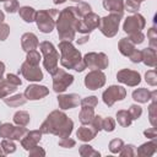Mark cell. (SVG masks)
Listing matches in <instances>:
<instances>
[{
  "mask_svg": "<svg viewBox=\"0 0 157 157\" xmlns=\"http://www.w3.org/2000/svg\"><path fill=\"white\" fill-rule=\"evenodd\" d=\"M74 129V121L61 110H53L42 123L39 130L42 134H53L55 136L69 137Z\"/></svg>",
  "mask_w": 157,
  "mask_h": 157,
  "instance_id": "cell-1",
  "label": "cell"
},
{
  "mask_svg": "<svg viewBox=\"0 0 157 157\" xmlns=\"http://www.w3.org/2000/svg\"><path fill=\"white\" fill-rule=\"evenodd\" d=\"M81 16L76 9V6H69L61 10L55 21V27L58 31V36L61 40H74L76 36V26L80 21Z\"/></svg>",
  "mask_w": 157,
  "mask_h": 157,
  "instance_id": "cell-2",
  "label": "cell"
},
{
  "mask_svg": "<svg viewBox=\"0 0 157 157\" xmlns=\"http://www.w3.org/2000/svg\"><path fill=\"white\" fill-rule=\"evenodd\" d=\"M59 50H60V64L65 69H72L77 72H81L86 69V65L83 63L82 55L78 49H76L71 42L69 40H61L59 43Z\"/></svg>",
  "mask_w": 157,
  "mask_h": 157,
  "instance_id": "cell-3",
  "label": "cell"
},
{
  "mask_svg": "<svg viewBox=\"0 0 157 157\" xmlns=\"http://www.w3.org/2000/svg\"><path fill=\"white\" fill-rule=\"evenodd\" d=\"M39 49L44 56L43 59V65H44V69L50 74L53 75L56 70H58V63H59V53L56 52L55 47L53 45V43L48 42V40H44L42 43H39Z\"/></svg>",
  "mask_w": 157,
  "mask_h": 157,
  "instance_id": "cell-4",
  "label": "cell"
},
{
  "mask_svg": "<svg viewBox=\"0 0 157 157\" xmlns=\"http://www.w3.org/2000/svg\"><path fill=\"white\" fill-rule=\"evenodd\" d=\"M59 15V11L55 9L40 10L36 13V23L38 29L42 33H50L55 27V17Z\"/></svg>",
  "mask_w": 157,
  "mask_h": 157,
  "instance_id": "cell-5",
  "label": "cell"
},
{
  "mask_svg": "<svg viewBox=\"0 0 157 157\" xmlns=\"http://www.w3.org/2000/svg\"><path fill=\"white\" fill-rule=\"evenodd\" d=\"M121 15L119 13H113L110 12L108 16H104L99 20V31L108 38L114 37L118 33L119 29V25H120V20H121Z\"/></svg>",
  "mask_w": 157,
  "mask_h": 157,
  "instance_id": "cell-6",
  "label": "cell"
},
{
  "mask_svg": "<svg viewBox=\"0 0 157 157\" xmlns=\"http://www.w3.org/2000/svg\"><path fill=\"white\" fill-rule=\"evenodd\" d=\"M83 63L86 67L92 69V70H104L109 65V59L104 53H87L85 56H82Z\"/></svg>",
  "mask_w": 157,
  "mask_h": 157,
  "instance_id": "cell-7",
  "label": "cell"
},
{
  "mask_svg": "<svg viewBox=\"0 0 157 157\" xmlns=\"http://www.w3.org/2000/svg\"><path fill=\"white\" fill-rule=\"evenodd\" d=\"M53 77V90L56 93H63L66 91V88L74 82V76L69 72H66L64 69H59L52 75Z\"/></svg>",
  "mask_w": 157,
  "mask_h": 157,
  "instance_id": "cell-8",
  "label": "cell"
},
{
  "mask_svg": "<svg viewBox=\"0 0 157 157\" xmlns=\"http://www.w3.org/2000/svg\"><path fill=\"white\" fill-rule=\"evenodd\" d=\"M99 20L101 17L94 13V12H88L87 15L82 16L76 26V32H80L82 34H88L93 29H96L99 26Z\"/></svg>",
  "mask_w": 157,
  "mask_h": 157,
  "instance_id": "cell-9",
  "label": "cell"
},
{
  "mask_svg": "<svg viewBox=\"0 0 157 157\" xmlns=\"http://www.w3.org/2000/svg\"><path fill=\"white\" fill-rule=\"evenodd\" d=\"M126 97V90L123 86H118V85H112L109 86L103 93H102V98L103 102L108 105L112 107L115 102L118 101H123Z\"/></svg>",
  "mask_w": 157,
  "mask_h": 157,
  "instance_id": "cell-10",
  "label": "cell"
},
{
  "mask_svg": "<svg viewBox=\"0 0 157 157\" xmlns=\"http://www.w3.org/2000/svg\"><path fill=\"white\" fill-rule=\"evenodd\" d=\"M146 26V20L142 15L140 13H135L132 16H129L125 18L124 23H123V29L125 33L130 34V33H134V32H139V31H142Z\"/></svg>",
  "mask_w": 157,
  "mask_h": 157,
  "instance_id": "cell-11",
  "label": "cell"
},
{
  "mask_svg": "<svg viewBox=\"0 0 157 157\" xmlns=\"http://www.w3.org/2000/svg\"><path fill=\"white\" fill-rule=\"evenodd\" d=\"M105 85V75L102 70H91L85 76V86L88 90H98Z\"/></svg>",
  "mask_w": 157,
  "mask_h": 157,
  "instance_id": "cell-12",
  "label": "cell"
},
{
  "mask_svg": "<svg viewBox=\"0 0 157 157\" xmlns=\"http://www.w3.org/2000/svg\"><path fill=\"white\" fill-rule=\"evenodd\" d=\"M117 80L126 86L130 87H135L141 82V76L137 71L135 70H130V69H123L120 71H118L117 74Z\"/></svg>",
  "mask_w": 157,
  "mask_h": 157,
  "instance_id": "cell-13",
  "label": "cell"
},
{
  "mask_svg": "<svg viewBox=\"0 0 157 157\" xmlns=\"http://www.w3.org/2000/svg\"><path fill=\"white\" fill-rule=\"evenodd\" d=\"M20 72L27 81H31V82H37V81L43 80V72H42L40 67L38 65H31L27 61H25L21 65Z\"/></svg>",
  "mask_w": 157,
  "mask_h": 157,
  "instance_id": "cell-14",
  "label": "cell"
},
{
  "mask_svg": "<svg viewBox=\"0 0 157 157\" xmlns=\"http://www.w3.org/2000/svg\"><path fill=\"white\" fill-rule=\"evenodd\" d=\"M25 97L27 98V101H38L44 98L45 96L49 94V90L45 86H40V85H29L26 90H25Z\"/></svg>",
  "mask_w": 157,
  "mask_h": 157,
  "instance_id": "cell-15",
  "label": "cell"
},
{
  "mask_svg": "<svg viewBox=\"0 0 157 157\" xmlns=\"http://www.w3.org/2000/svg\"><path fill=\"white\" fill-rule=\"evenodd\" d=\"M80 96L76 93H69V94H61L59 93L58 96V104L60 109H71L75 108L80 104Z\"/></svg>",
  "mask_w": 157,
  "mask_h": 157,
  "instance_id": "cell-16",
  "label": "cell"
},
{
  "mask_svg": "<svg viewBox=\"0 0 157 157\" xmlns=\"http://www.w3.org/2000/svg\"><path fill=\"white\" fill-rule=\"evenodd\" d=\"M42 131L40 130H32V131H27V134L21 139V146L26 150L29 151L32 147H34L36 145L39 144L40 139H42Z\"/></svg>",
  "mask_w": 157,
  "mask_h": 157,
  "instance_id": "cell-17",
  "label": "cell"
},
{
  "mask_svg": "<svg viewBox=\"0 0 157 157\" xmlns=\"http://www.w3.org/2000/svg\"><path fill=\"white\" fill-rule=\"evenodd\" d=\"M38 45H39V42H38V38H37V36L34 33L27 32V33L22 34V37H21V47L26 53L29 52V50L37 49Z\"/></svg>",
  "mask_w": 157,
  "mask_h": 157,
  "instance_id": "cell-18",
  "label": "cell"
},
{
  "mask_svg": "<svg viewBox=\"0 0 157 157\" xmlns=\"http://www.w3.org/2000/svg\"><path fill=\"white\" fill-rule=\"evenodd\" d=\"M156 151H157V139H152V141L142 144L137 148L136 155L140 157H150V156L155 155Z\"/></svg>",
  "mask_w": 157,
  "mask_h": 157,
  "instance_id": "cell-19",
  "label": "cell"
},
{
  "mask_svg": "<svg viewBox=\"0 0 157 157\" xmlns=\"http://www.w3.org/2000/svg\"><path fill=\"white\" fill-rule=\"evenodd\" d=\"M103 7L113 13L124 15V1L123 0H103Z\"/></svg>",
  "mask_w": 157,
  "mask_h": 157,
  "instance_id": "cell-20",
  "label": "cell"
},
{
  "mask_svg": "<svg viewBox=\"0 0 157 157\" xmlns=\"http://www.w3.org/2000/svg\"><path fill=\"white\" fill-rule=\"evenodd\" d=\"M141 55H142L141 61L146 66H151V67L156 66V61H157L156 49H153V48H145V49L141 50Z\"/></svg>",
  "mask_w": 157,
  "mask_h": 157,
  "instance_id": "cell-21",
  "label": "cell"
},
{
  "mask_svg": "<svg viewBox=\"0 0 157 157\" xmlns=\"http://www.w3.org/2000/svg\"><path fill=\"white\" fill-rule=\"evenodd\" d=\"M97 134H98V132L94 131L90 125H88V126L82 125V126H80L78 130L76 131V136L78 137V140H81V141H83V142H88V141L93 140Z\"/></svg>",
  "mask_w": 157,
  "mask_h": 157,
  "instance_id": "cell-22",
  "label": "cell"
},
{
  "mask_svg": "<svg viewBox=\"0 0 157 157\" xmlns=\"http://www.w3.org/2000/svg\"><path fill=\"white\" fill-rule=\"evenodd\" d=\"M36 13H37V11L31 6H22V7L18 9L20 17L27 23H31L36 20Z\"/></svg>",
  "mask_w": 157,
  "mask_h": 157,
  "instance_id": "cell-23",
  "label": "cell"
},
{
  "mask_svg": "<svg viewBox=\"0 0 157 157\" xmlns=\"http://www.w3.org/2000/svg\"><path fill=\"white\" fill-rule=\"evenodd\" d=\"M4 102H5L6 105L16 108V107L23 105V104L27 102V98L25 97V94L18 93V94H15V96H10V97L7 96V97H5V98H4Z\"/></svg>",
  "mask_w": 157,
  "mask_h": 157,
  "instance_id": "cell-24",
  "label": "cell"
},
{
  "mask_svg": "<svg viewBox=\"0 0 157 157\" xmlns=\"http://www.w3.org/2000/svg\"><path fill=\"white\" fill-rule=\"evenodd\" d=\"M118 49L124 56H130L135 50V44H132L128 38H121L118 43Z\"/></svg>",
  "mask_w": 157,
  "mask_h": 157,
  "instance_id": "cell-25",
  "label": "cell"
},
{
  "mask_svg": "<svg viewBox=\"0 0 157 157\" xmlns=\"http://www.w3.org/2000/svg\"><path fill=\"white\" fill-rule=\"evenodd\" d=\"M132 99L139 103H147L151 99V91L147 88H137L132 92Z\"/></svg>",
  "mask_w": 157,
  "mask_h": 157,
  "instance_id": "cell-26",
  "label": "cell"
},
{
  "mask_svg": "<svg viewBox=\"0 0 157 157\" xmlns=\"http://www.w3.org/2000/svg\"><path fill=\"white\" fill-rule=\"evenodd\" d=\"M16 90H17V86L10 83L6 78H5V80H4V78L0 80V98L4 99L5 97H7V96H10L11 93H13Z\"/></svg>",
  "mask_w": 157,
  "mask_h": 157,
  "instance_id": "cell-27",
  "label": "cell"
},
{
  "mask_svg": "<svg viewBox=\"0 0 157 157\" xmlns=\"http://www.w3.org/2000/svg\"><path fill=\"white\" fill-rule=\"evenodd\" d=\"M94 117V108H86V107H82L80 114H78V119L81 121L82 125H88L92 119Z\"/></svg>",
  "mask_w": 157,
  "mask_h": 157,
  "instance_id": "cell-28",
  "label": "cell"
},
{
  "mask_svg": "<svg viewBox=\"0 0 157 157\" xmlns=\"http://www.w3.org/2000/svg\"><path fill=\"white\" fill-rule=\"evenodd\" d=\"M29 121H31V118H29V114L26 110H17L13 114V123L16 125L27 126L29 124Z\"/></svg>",
  "mask_w": 157,
  "mask_h": 157,
  "instance_id": "cell-29",
  "label": "cell"
},
{
  "mask_svg": "<svg viewBox=\"0 0 157 157\" xmlns=\"http://www.w3.org/2000/svg\"><path fill=\"white\" fill-rule=\"evenodd\" d=\"M115 117H117L118 124H119L120 126H123V128H128V126L131 124V121H132V119H131L129 112H128V110H124V109L118 110Z\"/></svg>",
  "mask_w": 157,
  "mask_h": 157,
  "instance_id": "cell-30",
  "label": "cell"
},
{
  "mask_svg": "<svg viewBox=\"0 0 157 157\" xmlns=\"http://www.w3.org/2000/svg\"><path fill=\"white\" fill-rule=\"evenodd\" d=\"M78 153L82 157H99L101 156V153L90 145H81L78 148Z\"/></svg>",
  "mask_w": 157,
  "mask_h": 157,
  "instance_id": "cell-31",
  "label": "cell"
},
{
  "mask_svg": "<svg viewBox=\"0 0 157 157\" xmlns=\"http://www.w3.org/2000/svg\"><path fill=\"white\" fill-rule=\"evenodd\" d=\"M27 129H26V126H20V125H17V126H15L13 128V130H12V132H11V135H10V140H18V141H21V139L27 134Z\"/></svg>",
  "mask_w": 157,
  "mask_h": 157,
  "instance_id": "cell-32",
  "label": "cell"
},
{
  "mask_svg": "<svg viewBox=\"0 0 157 157\" xmlns=\"http://www.w3.org/2000/svg\"><path fill=\"white\" fill-rule=\"evenodd\" d=\"M1 147L5 152V155H10L16 151V145H15L13 140H10V139H4L1 141Z\"/></svg>",
  "mask_w": 157,
  "mask_h": 157,
  "instance_id": "cell-33",
  "label": "cell"
},
{
  "mask_svg": "<svg viewBox=\"0 0 157 157\" xmlns=\"http://www.w3.org/2000/svg\"><path fill=\"white\" fill-rule=\"evenodd\" d=\"M26 61H27L28 64H31V65H39V61H40V55H39V53H38L36 49L27 52Z\"/></svg>",
  "mask_w": 157,
  "mask_h": 157,
  "instance_id": "cell-34",
  "label": "cell"
},
{
  "mask_svg": "<svg viewBox=\"0 0 157 157\" xmlns=\"http://www.w3.org/2000/svg\"><path fill=\"white\" fill-rule=\"evenodd\" d=\"M147 39H148V43L151 45L150 48L157 49V29L155 27L148 28V31H147Z\"/></svg>",
  "mask_w": 157,
  "mask_h": 157,
  "instance_id": "cell-35",
  "label": "cell"
},
{
  "mask_svg": "<svg viewBox=\"0 0 157 157\" xmlns=\"http://www.w3.org/2000/svg\"><path fill=\"white\" fill-rule=\"evenodd\" d=\"M80 104L86 108H96L98 104V99L96 96H88V97H85L83 99H81Z\"/></svg>",
  "mask_w": 157,
  "mask_h": 157,
  "instance_id": "cell-36",
  "label": "cell"
},
{
  "mask_svg": "<svg viewBox=\"0 0 157 157\" xmlns=\"http://www.w3.org/2000/svg\"><path fill=\"white\" fill-rule=\"evenodd\" d=\"M119 155H120L121 157H134V156H136V148H135V146L131 145V144L124 145L123 148L120 150Z\"/></svg>",
  "mask_w": 157,
  "mask_h": 157,
  "instance_id": "cell-37",
  "label": "cell"
},
{
  "mask_svg": "<svg viewBox=\"0 0 157 157\" xmlns=\"http://www.w3.org/2000/svg\"><path fill=\"white\" fill-rule=\"evenodd\" d=\"M128 39L132 43V44H141L144 40H145V34L142 33V31H139V32H134V33H130L128 34Z\"/></svg>",
  "mask_w": 157,
  "mask_h": 157,
  "instance_id": "cell-38",
  "label": "cell"
},
{
  "mask_svg": "<svg viewBox=\"0 0 157 157\" xmlns=\"http://www.w3.org/2000/svg\"><path fill=\"white\" fill-rule=\"evenodd\" d=\"M123 146H124V141L121 139H113L109 142V151L112 153H119Z\"/></svg>",
  "mask_w": 157,
  "mask_h": 157,
  "instance_id": "cell-39",
  "label": "cell"
},
{
  "mask_svg": "<svg viewBox=\"0 0 157 157\" xmlns=\"http://www.w3.org/2000/svg\"><path fill=\"white\" fill-rule=\"evenodd\" d=\"M13 125L12 124H10V123H4V124H1L0 125V137H2V139H9L10 137V135H11V132H12V130H13Z\"/></svg>",
  "mask_w": 157,
  "mask_h": 157,
  "instance_id": "cell-40",
  "label": "cell"
},
{
  "mask_svg": "<svg viewBox=\"0 0 157 157\" xmlns=\"http://www.w3.org/2000/svg\"><path fill=\"white\" fill-rule=\"evenodd\" d=\"M157 101H152V103L148 107V118L152 126H156V118H157Z\"/></svg>",
  "mask_w": 157,
  "mask_h": 157,
  "instance_id": "cell-41",
  "label": "cell"
},
{
  "mask_svg": "<svg viewBox=\"0 0 157 157\" xmlns=\"http://www.w3.org/2000/svg\"><path fill=\"white\" fill-rule=\"evenodd\" d=\"M124 10H126L128 12H131V13H136L140 10V2H137L135 0H126L124 2Z\"/></svg>",
  "mask_w": 157,
  "mask_h": 157,
  "instance_id": "cell-42",
  "label": "cell"
},
{
  "mask_svg": "<svg viewBox=\"0 0 157 157\" xmlns=\"http://www.w3.org/2000/svg\"><path fill=\"white\" fill-rule=\"evenodd\" d=\"M102 129L105 130L107 132H112L114 129H115V120L110 117H107L103 119L102 121Z\"/></svg>",
  "mask_w": 157,
  "mask_h": 157,
  "instance_id": "cell-43",
  "label": "cell"
},
{
  "mask_svg": "<svg viewBox=\"0 0 157 157\" xmlns=\"http://www.w3.org/2000/svg\"><path fill=\"white\" fill-rule=\"evenodd\" d=\"M128 112H129L131 119H132V120H136V119H139V118L141 117V114H142V108H141L140 105H137V104H131Z\"/></svg>",
  "mask_w": 157,
  "mask_h": 157,
  "instance_id": "cell-44",
  "label": "cell"
},
{
  "mask_svg": "<svg viewBox=\"0 0 157 157\" xmlns=\"http://www.w3.org/2000/svg\"><path fill=\"white\" fill-rule=\"evenodd\" d=\"M4 9H5L9 13H13V12L18 11V9H20V4H18L17 0H9V1L5 2Z\"/></svg>",
  "mask_w": 157,
  "mask_h": 157,
  "instance_id": "cell-45",
  "label": "cell"
},
{
  "mask_svg": "<svg viewBox=\"0 0 157 157\" xmlns=\"http://www.w3.org/2000/svg\"><path fill=\"white\" fill-rule=\"evenodd\" d=\"M145 81L150 86H156L157 85V74L155 70H148L145 74Z\"/></svg>",
  "mask_w": 157,
  "mask_h": 157,
  "instance_id": "cell-46",
  "label": "cell"
},
{
  "mask_svg": "<svg viewBox=\"0 0 157 157\" xmlns=\"http://www.w3.org/2000/svg\"><path fill=\"white\" fill-rule=\"evenodd\" d=\"M102 121H103V118L101 117V115H96L94 114V117H93V119H92V121L88 124L94 131H101L102 130Z\"/></svg>",
  "mask_w": 157,
  "mask_h": 157,
  "instance_id": "cell-47",
  "label": "cell"
},
{
  "mask_svg": "<svg viewBox=\"0 0 157 157\" xmlns=\"http://www.w3.org/2000/svg\"><path fill=\"white\" fill-rule=\"evenodd\" d=\"M76 9H77V11H78V13H80V16L82 17V16H85V15H87L88 12H91V5L90 4H87V2H83V1H80L78 2V5L76 6Z\"/></svg>",
  "mask_w": 157,
  "mask_h": 157,
  "instance_id": "cell-48",
  "label": "cell"
},
{
  "mask_svg": "<svg viewBox=\"0 0 157 157\" xmlns=\"http://www.w3.org/2000/svg\"><path fill=\"white\" fill-rule=\"evenodd\" d=\"M58 145L60 147H64V148H71V147H74L76 145V141L74 139H70V136L69 137H61L59 140Z\"/></svg>",
  "mask_w": 157,
  "mask_h": 157,
  "instance_id": "cell-49",
  "label": "cell"
},
{
  "mask_svg": "<svg viewBox=\"0 0 157 157\" xmlns=\"http://www.w3.org/2000/svg\"><path fill=\"white\" fill-rule=\"evenodd\" d=\"M10 34V27L6 23H0V40H5Z\"/></svg>",
  "mask_w": 157,
  "mask_h": 157,
  "instance_id": "cell-50",
  "label": "cell"
},
{
  "mask_svg": "<svg viewBox=\"0 0 157 157\" xmlns=\"http://www.w3.org/2000/svg\"><path fill=\"white\" fill-rule=\"evenodd\" d=\"M6 80H7L10 83H12V85H15V86H17V87L22 85L21 78H20L17 75H15V74H7V75H6Z\"/></svg>",
  "mask_w": 157,
  "mask_h": 157,
  "instance_id": "cell-51",
  "label": "cell"
},
{
  "mask_svg": "<svg viewBox=\"0 0 157 157\" xmlns=\"http://www.w3.org/2000/svg\"><path fill=\"white\" fill-rule=\"evenodd\" d=\"M28 153H29L31 157H36V156H45V151H44L42 147H39L38 145H36L34 147H32V148L28 151Z\"/></svg>",
  "mask_w": 157,
  "mask_h": 157,
  "instance_id": "cell-52",
  "label": "cell"
},
{
  "mask_svg": "<svg viewBox=\"0 0 157 157\" xmlns=\"http://www.w3.org/2000/svg\"><path fill=\"white\" fill-rule=\"evenodd\" d=\"M129 59H130L132 63H135V64L140 63V61H141V59H142V55H141V50H137V49H135V50L131 53V55L129 56Z\"/></svg>",
  "mask_w": 157,
  "mask_h": 157,
  "instance_id": "cell-53",
  "label": "cell"
},
{
  "mask_svg": "<svg viewBox=\"0 0 157 157\" xmlns=\"http://www.w3.org/2000/svg\"><path fill=\"white\" fill-rule=\"evenodd\" d=\"M144 135L146 136V137H148V139H157V131H156V128L155 126H152V128H150V129H146L145 131H144Z\"/></svg>",
  "mask_w": 157,
  "mask_h": 157,
  "instance_id": "cell-54",
  "label": "cell"
},
{
  "mask_svg": "<svg viewBox=\"0 0 157 157\" xmlns=\"http://www.w3.org/2000/svg\"><path fill=\"white\" fill-rule=\"evenodd\" d=\"M88 39H90V38H88V34H85V36H82L80 39H77V43H78V44H83V43H86Z\"/></svg>",
  "mask_w": 157,
  "mask_h": 157,
  "instance_id": "cell-55",
  "label": "cell"
},
{
  "mask_svg": "<svg viewBox=\"0 0 157 157\" xmlns=\"http://www.w3.org/2000/svg\"><path fill=\"white\" fill-rule=\"evenodd\" d=\"M5 72V64L2 61H0V80L2 78V75Z\"/></svg>",
  "mask_w": 157,
  "mask_h": 157,
  "instance_id": "cell-56",
  "label": "cell"
},
{
  "mask_svg": "<svg viewBox=\"0 0 157 157\" xmlns=\"http://www.w3.org/2000/svg\"><path fill=\"white\" fill-rule=\"evenodd\" d=\"M4 20H5V15H4V12L0 10V23H2Z\"/></svg>",
  "mask_w": 157,
  "mask_h": 157,
  "instance_id": "cell-57",
  "label": "cell"
},
{
  "mask_svg": "<svg viewBox=\"0 0 157 157\" xmlns=\"http://www.w3.org/2000/svg\"><path fill=\"white\" fill-rule=\"evenodd\" d=\"M66 0H53V2L55 4V5H59V4H64Z\"/></svg>",
  "mask_w": 157,
  "mask_h": 157,
  "instance_id": "cell-58",
  "label": "cell"
},
{
  "mask_svg": "<svg viewBox=\"0 0 157 157\" xmlns=\"http://www.w3.org/2000/svg\"><path fill=\"white\" fill-rule=\"evenodd\" d=\"M2 156H5V152H4L2 147H1V144H0V157H2Z\"/></svg>",
  "mask_w": 157,
  "mask_h": 157,
  "instance_id": "cell-59",
  "label": "cell"
},
{
  "mask_svg": "<svg viewBox=\"0 0 157 157\" xmlns=\"http://www.w3.org/2000/svg\"><path fill=\"white\" fill-rule=\"evenodd\" d=\"M71 1H74V2H80L81 0H71Z\"/></svg>",
  "mask_w": 157,
  "mask_h": 157,
  "instance_id": "cell-60",
  "label": "cell"
},
{
  "mask_svg": "<svg viewBox=\"0 0 157 157\" xmlns=\"http://www.w3.org/2000/svg\"><path fill=\"white\" fill-rule=\"evenodd\" d=\"M135 1H137V2H142V1H145V0H135Z\"/></svg>",
  "mask_w": 157,
  "mask_h": 157,
  "instance_id": "cell-61",
  "label": "cell"
},
{
  "mask_svg": "<svg viewBox=\"0 0 157 157\" xmlns=\"http://www.w3.org/2000/svg\"><path fill=\"white\" fill-rule=\"evenodd\" d=\"M0 1H5V2H6V1H9V0H0Z\"/></svg>",
  "mask_w": 157,
  "mask_h": 157,
  "instance_id": "cell-62",
  "label": "cell"
}]
</instances>
